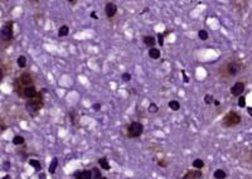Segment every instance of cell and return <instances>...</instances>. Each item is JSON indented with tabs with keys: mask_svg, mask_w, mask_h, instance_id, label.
<instances>
[{
	"mask_svg": "<svg viewBox=\"0 0 252 179\" xmlns=\"http://www.w3.org/2000/svg\"><path fill=\"white\" fill-rule=\"evenodd\" d=\"M42 107H43V96H42L40 92H38V95L34 98L28 100V101H27V104H25L27 111H28L32 116L37 115V112L39 111Z\"/></svg>",
	"mask_w": 252,
	"mask_h": 179,
	"instance_id": "1",
	"label": "cell"
},
{
	"mask_svg": "<svg viewBox=\"0 0 252 179\" xmlns=\"http://www.w3.org/2000/svg\"><path fill=\"white\" fill-rule=\"evenodd\" d=\"M241 63L240 62H236V61H232V62H228V63H226L223 67H221V72H222V74H224L226 77H232V76H236L238 72L241 71Z\"/></svg>",
	"mask_w": 252,
	"mask_h": 179,
	"instance_id": "2",
	"label": "cell"
},
{
	"mask_svg": "<svg viewBox=\"0 0 252 179\" xmlns=\"http://www.w3.org/2000/svg\"><path fill=\"white\" fill-rule=\"evenodd\" d=\"M28 86H33V78L29 73H23L18 80L15 81V88H16V92L19 94V96H22L23 90L25 87H28Z\"/></svg>",
	"mask_w": 252,
	"mask_h": 179,
	"instance_id": "3",
	"label": "cell"
},
{
	"mask_svg": "<svg viewBox=\"0 0 252 179\" xmlns=\"http://www.w3.org/2000/svg\"><path fill=\"white\" fill-rule=\"evenodd\" d=\"M144 131V125L141 122H137V121H134L131 122L129 126H127V136L129 137H140L141 134Z\"/></svg>",
	"mask_w": 252,
	"mask_h": 179,
	"instance_id": "4",
	"label": "cell"
},
{
	"mask_svg": "<svg viewBox=\"0 0 252 179\" xmlns=\"http://www.w3.org/2000/svg\"><path fill=\"white\" fill-rule=\"evenodd\" d=\"M241 120L242 119H241V116L238 115L237 112L231 111L223 118V125L226 127H232V126L238 125V124L241 122Z\"/></svg>",
	"mask_w": 252,
	"mask_h": 179,
	"instance_id": "5",
	"label": "cell"
},
{
	"mask_svg": "<svg viewBox=\"0 0 252 179\" xmlns=\"http://www.w3.org/2000/svg\"><path fill=\"white\" fill-rule=\"evenodd\" d=\"M1 39L4 42H10L13 39V22H6L1 28Z\"/></svg>",
	"mask_w": 252,
	"mask_h": 179,
	"instance_id": "6",
	"label": "cell"
},
{
	"mask_svg": "<svg viewBox=\"0 0 252 179\" xmlns=\"http://www.w3.org/2000/svg\"><path fill=\"white\" fill-rule=\"evenodd\" d=\"M37 95H38V92H37L36 87H34V85H33V86H28V87H25V88L23 90V92H22V97L27 98V100H32V98L36 97Z\"/></svg>",
	"mask_w": 252,
	"mask_h": 179,
	"instance_id": "7",
	"label": "cell"
},
{
	"mask_svg": "<svg viewBox=\"0 0 252 179\" xmlns=\"http://www.w3.org/2000/svg\"><path fill=\"white\" fill-rule=\"evenodd\" d=\"M243 90H244V83H243V82H236V83L231 87V94H232V96L240 97V96L242 95Z\"/></svg>",
	"mask_w": 252,
	"mask_h": 179,
	"instance_id": "8",
	"label": "cell"
},
{
	"mask_svg": "<svg viewBox=\"0 0 252 179\" xmlns=\"http://www.w3.org/2000/svg\"><path fill=\"white\" fill-rule=\"evenodd\" d=\"M105 13H106V16L107 18H112V16H115V14L117 13V6L115 3H107L105 6Z\"/></svg>",
	"mask_w": 252,
	"mask_h": 179,
	"instance_id": "9",
	"label": "cell"
},
{
	"mask_svg": "<svg viewBox=\"0 0 252 179\" xmlns=\"http://www.w3.org/2000/svg\"><path fill=\"white\" fill-rule=\"evenodd\" d=\"M203 177V173L201 170H188L183 175V179H201Z\"/></svg>",
	"mask_w": 252,
	"mask_h": 179,
	"instance_id": "10",
	"label": "cell"
},
{
	"mask_svg": "<svg viewBox=\"0 0 252 179\" xmlns=\"http://www.w3.org/2000/svg\"><path fill=\"white\" fill-rule=\"evenodd\" d=\"M73 175L74 179H92V170H78Z\"/></svg>",
	"mask_w": 252,
	"mask_h": 179,
	"instance_id": "11",
	"label": "cell"
},
{
	"mask_svg": "<svg viewBox=\"0 0 252 179\" xmlns=\"http://www.w3.org/2000/svg\"><path fill=\"white\" fill-rule=\"evenodd\" d=\"M144 43H145V46H148L149 48H154L155 43H156V39H155L153 36H145L144 37Z\"/></svg>",
	"mask_w": 252,
	"mask_h": 179,
	"instance_id": "12",
	"label": "cell"
},
{
	"mask_svg": "<svg viewBox=\"0 0 252 179\" xmlns=\"http://www.w3.org/2000/svg\"><path fill=\"white\" fill-rule=\"evenodd\" d=\"M161 56V52L160 49H158V48H150L149 49V57L151 58V59H159Z\"/></svg>",
	"mask_w": 252,
	"mask_h": 179,
	"instance_id": "13",
	"label": "cell"
},
{
	"mask_svg": "<svg viewBox=\"0 0 252 179\" xmlns=\"http://www.w3.org/2000/svg\"><path fill=\"white\" fill-rule=\"evenodd\" d=\"M98 165L101 167V169H103V170H109L110 169L109 160H107V158H105V156H102V158H100V159H98Z\"/></svg>",
	"mask_w": 252,
	"mask_h": 179,
	"instance_id": "14",
	"label": "cell"
},
{
	"mask_svg": "<svg viewBox=\"0 0 252 179\" xmlns=\"http://www.w3.org/2000/svg\"><path fill=\"white\" fill-rule=\"evenodd\" d=\"M57 165H58V158H53L49 164V168H48V170H49L51 174H54L56 173V169H57Z\"/></svg>",
	"mask_w": 252,
	"mask_h": 179,
	"instance_id": "15",
	"label": "cell"
},
{
	"mask_svg": "<svg viewBox=\"0 0 252 179\" xmlns=\"http://www.w3.org/2000/svg\"><path fill=\"white\" fill-rule=\"evenodd\" d=\"M169 109L173 110V111H178V110H180V104H179V101L177 100H171V101H169Z\"/></svg>",
	"mask_w": 252,
	"mask_h": 179,
	"instance_id": "16",
	"label": "cell"
},
{
	"mask_svg": "<svg viewBox=\"0 0 252 179\" xmlns=\"http://www.w3.org/2000/svg\"><path fill=\"white\" fill-rule=\"evenodd\" d=\"M29 165H30V167H33L37 171H40V170H42V165H40V163H39V161H38L37 159H30V160H29Z\"/></svg>",
	"mask_w": 252,
	"mask_h": 179,
	"instance_id": "17",
	"label": "cell"
},
{
	"mask_svg": "<svg viewBox=\"0 0 252 179\" xmlns=\"http://www.w3.org/2000/svg\"><path fill=\"white\" fill-rule=\"evenodd\" d=\"M68 33H70L68 25H62L61 28L58 29V36L59 37H66V36H68Z\"/></svg>",
	"mask_w": 252,
	"mask_h": 179,
	"instance_id": "18",
	"label": "cell"
},
{
	"mask_svg": "<svg viewBox=\"0 0 252 179\" xmlns=\"http://www.w3.org/2000/svg\"><path fill=\"white\" fill-rule=\"evenodd\" d=\"M203 167H204V161L202 159H194L193 160V168H195V169H203Z\"/></svg>",
	"mask_w": 252,
	"mask_h": 179,
	"instance_id": "19",
	"label": "cell"
},
{
	"mask_svg": "<svg viewBox=\"0 0 252 179\" xmlns=\"http://www.w3.org/2000/svg\"><path fill=\"white\" fill-rule=\"evenodd\" d=\"M91 170H92V179H101L102 178L101 170H100L97 167H94Z\"/></svg>",
	"mask_w": 252,
	"mask_h": 179,
	"instance_id": "20",
	"label": "cell"
},
{
	"mask_svg": "<svg viewBox=\"0 0 252 179\" xmlns=\"http://www.w3.org/2000/svg\"><path fill=\"white\" fill-rule=\"evenodd\" d=\"M24 141H25V139L20 135H15L13 137V144H14V145H23Z\"/></svg>",
	"mask_w": 252,
	"mask_h": 179,
	"instance_id": "21",
	"label": "cell"
},
{
	"mask_svg": "<svg viewBox=\"0 0 252 179\" xmlns=\"http://www.w3.org/2000/svg\"><path fill=\"white\" fill-rule=\"evenodd\" d=\"M227 177V174H226V171H224L223 169H217V170H214V178L216 179H224Z\"/></svg>",
	"mask_w": 252,
	"mask_h": 179,
	"instance_id": "22",
	"label": "cell"
},
{
	"mask_svg": "<svg viewBox=\"0 0 252 179\" xmlns=\"http://www.w3.org/2000/svg\"><path fill=\"white\" fill-rule=\"evenodd\" d=\"M16 63H18V66L20 67V68H24L27 66V58H25V56H19L18 57V59H16Z\"/></svg>",
	"mask_w": 252,
	"mask_h": 179,
	"instance_id": "23",
	"label": "cell"
},
{
	"mask_svg": "<svg viewBox=\"0 0 252 179\" xmlns=\"http://www.w3.org/2000/svg\"><path fill=\"white\" fill-rule=\"evenodd\" d=\"M198 37H199V39H202V40H207L208 39V33L202 29V30H199L198 32Z\"/></svg>",
	"mask_w": 252,
	"mask_h": 179,
	"instance_id": "24",
	"label": "cell"
},
{
	"mask_svg": "<svg viewBox=\"0 0 252 179\" xmlns=\"http://www.w3.org/2000/svg\"><path fill=\"white\" fill-rule=\"evenodd\" d=\"M158 110H159V107H158V105H156V104L151 102V104L149 105V112H151V113H156V112H158Z\"/></svg>",
	"mask_w": 252,
	"mask_h": 179,
	"instance_id": "25",
	"label": "cell"
},
{
	"mask_svg": "<svg viewBox=\"0 0 252 179\" xmlns=\"http://www.w3.org/2000/svg\"><path fill=\"white\" fill-rule=\"evenodd\" d=\"M238 106L240 107H244L246 106V97L244 96H240V98H238Z\"/></svg>",
	"mask_w": 252,
	"mask_h": 179,
	"instance_id": "26",
	"label": "cell"
},
{
	"mask_svg": "<svg viewBox=\"0 0 252 179\" xmlns=\"http://www.w3.org/2000/svg\"><path fill=\"white\" fill-rule=\"evenodd\" d=\"M204 101H206L207 105H210L212 102H214V98H213L212 95H206V96H204Z\"/></svg>",
	"mask_w": 252,
	"mask_h": 179,
	"instance_id": "27",
	"label": "cell"
},
{
	"mask_svg": "<svg viewBox=\"0 0 252 179\" xmlns=\"http://www.w3.org/2000/svg\"><path fill=\"white\" fill-rule=\"evenodd\" d=\"M121 80H122L124 82H129V81L131 80V74L127 73V72H125V73L121 74Z\"/></svg>",
	"mask_w": 252,
	"mask_h": 179,
	"instance_id": "28",
	"label": "cell"
},
{
	"mask_svg": "<svg viewBox=\"0 0 252 179\" xmlns=\"http://www.w3.org/2000/svg\"><path fill=\"white\" fill-rule=\"evenodd\" d=\"M158 43L160 44L161 47L164 46V36H163L161 33H160V34H158Z\"/></svg>",
	"mask_w": 252,
	"mask_h": 179,
	"instance_id": "29",
	"label": "cell"
},
{
	"mask_svg": "<svg viewBox=\"0 0 252 179\" xmlns=\"http://www.w3.org/2000/svg\"><path fill=\"white\" fill-rule=\"evenodd\" d=\"M92 109H94L95 111H98V110L101 109V104H94L92 105Z\"/></svg>",
	"mask_w": 252,
	"mask_h": 179,
	"instance_id": "30",
	"label": "cell"
},
{
	"mask_svg": "<svg viewBox=\"0 0 252 179\" xmlns=\"http://www.w3.org/2000/svg\"><path fill=\"white\" fill-rule=\"evenodd\" d=\"M158 165H159V167L165 168V167H167V163H165L164 160H158Z\"/></svg>",
	"mask_w": 252,
	"mask_h": 179,
	"instance_id": "31",
	"label": "cell"
},
{
	"mask_svg": "<svg viewBox=\"0 0 252 179\" xmlns=\"http://www.w3.org/2000/svg\"><path fill=\"white\" fill-rule=\"evenodd\" d=\"M39 179H47V175L40 171V174H39Z\"/></svg>",
	"mask_w": 252,
	"mask_h": 179,
	"instance_id": "32",
	"label": "cell"
},
{
	"mask_svg": "<svg viewBox=\"0 0 252 179\" xmlns=\"http://www.w3.org/2000/svg\"><path fill=\"white\" fill-rule=\"evenodd\" d=\"M91 16H92V18H94V19H98V18H97V15H96V13H95V12H92V13H91Z\"/></svg>",
	"mask_w": 252,
	"mask_h": 179,
	"instance_id": "33",
	"label": "cell"
},
{
	"mask_svg": "<svg viewBox=\"0 0 252 179\" xmlns=\"http://www.w3.org/2000/svg\"><path fill=\"white\" fill-rule=\"evenodd\" d=\"M3 179H12V177H10L9 174H6V175H4V177H3Z\"/></svg>",
	"mask_w": 252,
	"mask_h": 179,
	"instance_id": "34",
	"label": "cell"
},
{
	"mask_svg": "<svg viewBox=\"0 0 252 179\" xmlns=\"http://www.w3.org/2000/svg\"><path fill=\"white\" fill-rule=\"evenodd\" d=\"M247 111H248V115H250V116H252V107L247 109Z\"/></svg>",
	"mask_w": 252,
	"mask_h": 179,
	"instance_id": "35",
	"label": "cell"
},
{
	"mask_svg": "<svg viewBox=\"0 0 252 179\" xmlns=\"http://www.w3.org/2000/svg\"><path fill=\"white\" fill-rule=\"evenodd\" d=\"M183 76H184V82H188L189 80H188V77H187V76H185V73H184V72H183Z\"/></svg>",
	"mask_w": 252,
	"mask_h": 179,
	"instance_id": "36",
	"label": "cell"
},
{
	"mask_svg": "<svg viewBox=\"0 0 252 179\" xmlns=\"http://www.w3.org/2000/svg\"><path fill=\"white\" fill-rule=\"evenodd\" d=\"M4 130H5V125H4V122L1 121V131H4Z\"/></svg>",
	"mask_w": 252,
	"mask_h": 179,
	"instance_id": "37",
	"label": "cell"
},
{
	"mask_svg": "<svg viewBox=\"0 0 252 179\" xmlns=\"http://www.w3.org/2000/svg\"><path fill=\"white\" fill-rule=\"evenodd\" d=\"M101 179H109V178H106V177H102Z\"/></svg>",
	"mask_w": 252,
	"mask_h": 179,
	"instance_id": "38",
	"label": "cell"
},
{
	"mask_svg": "<svg viewBox=\"0 0 252 179\" xmlns=\"http://www.w3.org/2000/svg\"><path fill=\"white\" fill-rule=\"evenodd\" d=\"M251 158H252V154H251Z\"/></svg>",
	"mask_w": 252,
	"mask_h": 179,
	"instance_id": "39",
	"label": "cell"
}]
</instances>
